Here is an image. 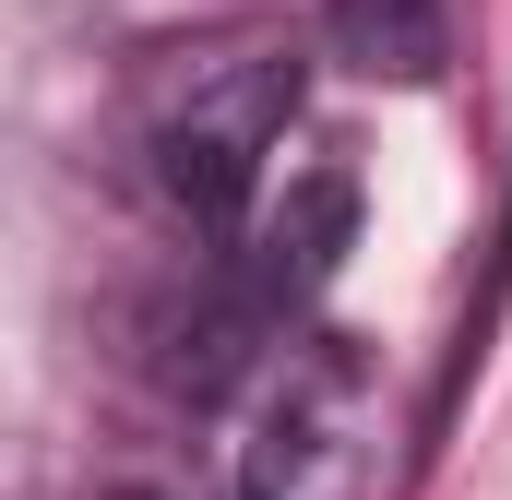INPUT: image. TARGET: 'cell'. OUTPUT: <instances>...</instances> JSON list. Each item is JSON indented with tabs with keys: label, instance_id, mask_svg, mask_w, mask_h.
I'll list each match as a JSON object with an SVG mask.
<instances>
[{
	"label": "cell",
	"instance_id": "cell-1",
	"mask_svg": "<svg viewBox=\"0 0 512 500\" xmlns=\"http://www.w3.org/2000/svg\"><path fill=\"white\" fill-rule=\"evenodd\" d=\"M382 489V381L346 334H286L262 358L239 441V500H370Z\"/></svg>",
	"mask_w": 512,
	"mask_h": 500
},
{
	"label": "cell",
	"instance_id": "cell-2",
	"mask_svg": "<svg viewBox=\"0 0 512 500\" xmlns=\"http://www.w3.org/2000/svg\"><path fill=\"white\" fill-rule=\"evenodd\" d=\"M298 120V60L286 48H215L167 84L155 108V179L191 227H251L262 179H274V143Z\"/></svg>",
	"mask_w": 512,
	"mask_h": 500
},
{
	"label": "cell",
	"instance_id": "cell-3",
	"mask_svg": "<svg viewBox=\"0 0 512 500\" xmlns=\"http://www.w3.org/2000/svg\"><path fill=\"white\" fill-rule=\"evenodd\" d=\"M334 48L370 84H441L453 72V0H334Z\"/></svg>",
	"mask_w": 512,
	"mask_h": 500
},
{
	"label": "cell",
	"instance_id": "cell-4",
	"mask_svg": "<svg viewBox=\"0 0 512 500\" xmlns=\"http://www.w3.org/2000/svg\"><path fill=\"white\" fill-rule=\"evenodd\" d=\"M120 500H167V489H120Z\"/></svg>",
	"mask_w": 512,
	"mask_h": 500
}]
</instances>
